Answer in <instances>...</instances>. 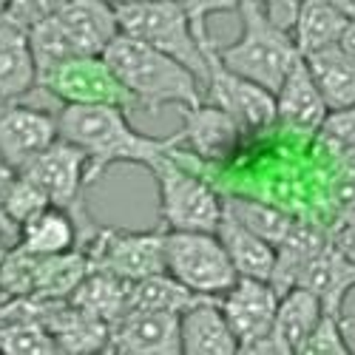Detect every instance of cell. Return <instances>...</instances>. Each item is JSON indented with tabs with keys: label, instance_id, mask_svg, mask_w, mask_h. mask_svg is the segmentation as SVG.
<instances>
[{
	"label": "cell",
	"instance_id": "38",
	"mask_svg": "<svg viewBox=\"0 0 355 355\" xmlns=\"http://www.w3.org/2000/svg\"><path fill=\"white\" fill-rule=\"evenodd\" d=\"M6 9H9V0H0V15H3Z\"/></svg>",
	"mask_w": 355,
	"mask_h": 355
},
{
	"label": "cell",
	"instance_id": "30",
	"mask_svg": "<svg viewBox=\"0 0 355 355\" xmlns=\"http://www.w3.org/2000/svg\"><path fill=\"white\" fill-rule=\"evenodd\" d=\"M318 131L324 142L333 148V154L347 157V162H355V105L344 111H330Z\"/></svg>",
	"mask_w": 355,
	"mask_h": 355
},
{
	"label": "cell",
	"instance_id": "4",
	"mask_svg": "<svg viewBox=\"0 0 355 355\" xmlns=\"http://www.w3.org/2000/svg\"><path fill=\"white\" fill-rule=\"evenodd\" d=\"M114 9L120 32L171 54L208 85V60L193 17L180 0H139V3H116Z\"/></svg>",
	"mask_w": 355,
	"mask_h": 355
},
{
	"label": "cell",
	"instance_id": "39",
	"mask_svg": "<svg viewBox=\"0 0 355 355\" xmlns=\"http://www.w3.org/2000/svg\"><path fill=\"white\" fill-rule=\"evenodd\" d=\"M111 3L116 6V3H139V0H111Z\"/></svg>",
	"mask_w": 355,
	"mask_h": 355
},
{
	"label": "cell",
	"instance_id": "27",
	"mask_svg": "<svg viewBox=\"0 0 355 355\" xmlns=\"http://www.w3.org/2000/svg\"><path fill=\"white\" fill-rule=\"evenodd\" d=\"M222 205H225V214H230L236 222H242L245 227H250L256 236L268 239L276 248L284 242V236L293 227V219L284 211L273 208V205H264L259 199L227 196V199H222Z\"/></svg>",
	"mask_w": 355,
	"mask_h": 355
},
{
	"label": "cell",
	"instance_id": "31",
	"mask_svg": "<svg viewBox=\"0 0 355 355\" xmlns=\"http://www.w3.org/2000/svg\"><path fill=\"white\" fill-rule=\"evenodd\" d=\"M69 3L71 0H9L6 15H12L17 23L32 28V26H37L54 15H60Z\"/></svg>",
	"mask_w": 355,
	"mask_h": 355
},
{
	"label": "cell",
	"instance_id": "6",
	"mask_svg": "<svg viewBox=\"0 0 355 355\" xmlns=\"http://www.w3.org/2000/svg\"><path fill=\"white\" fill-rule=\"evenodd\" d=\"M159 193V219L165 230H211L216 233L225 205L216 191L188 173L173 159V151L162 154L151 168Z\"/></svg>",
	"mask_w": 355,
	"mask_h": 355
},
{
	"label": "cell",
	"instance_id": "1",
	"mask_svg": "<svg viewBox=\"0 0 355 355\" xmlns=\"http://www.w3.org/2000/svg\"><path fill=\"white\" fill-rule=\"evenodd\" d=\"M60 137L83 148L88 157V185L114 165L151 168L162 154L182 145V134L151 137L128 123V108L108 103H66L57 114Z\"/></svg>",
	"mask_w": 355,
	"mask_h": 355
},
{
	"label": "cell",
	"instance_id": "28",
	"mask_svg": "<svg viewBox=\"0 0 355 355\" xmlns=\"http://www.w3.org/2000/svg\"><path fill=\"white\" fill-rule=\"evenodd\" d=\"M349 318L324 313L315 330L307 336V341L299 347V355H349Z\"/></svg>",
	"mask_w": 355,
	"mask_h": 355
},
{
	"label": "cell",
	"instance_id": "3",
	"mask_svg": "<svg viewBox=\"0 0 355 355\" xmlns=\"http://www.w3.org/2000/svg\"><path fill=\"white\" fill-rule=\"evenodd\" d=\"M236 12L242 15V35L227 46H216L219 60L276 94L293 63L302 57L293 32L279 26L259 0H239Z\"/></svg>",
	"mask_w": 355,
	"mask_h": 355
},
{
	"label": "cell",
	"instance_id": "13",
	"mask_svg": "<svg viewBox=\"0 0 355 355\" xmlns=\"http://www.w3.org/2000/svg\"><path fill=\"white\" fill-rule=\"evenodd\" d=\"M279 302L282 295L270 282L248 279V276H239L225 295H219V304L230 321L236 338H239V352L273 330Z\"/></svg>",
	"mask_w": 355,
	"mask_h": 355
},
{
	"label": "cell",
	"instance_id": "21",
	"mask_svg": "<svg viewBox=\"0 0 355 355\" xmlns=\"http://www.w3.org/2000/svg\"><path fill=\"white\" fill-rule=\"evenodd\" d=\"M327 245H330L327 230H321L313 222H293L284 242L276 248V270H273L270 284L279 290V295H284L290 287H295L299 273L307 268V261L313 256H318Z\"/></svg>",
	"mask_w": 355,
	"mask_h": 355
},
{
	"label": "cell",
	"instance_id": "35",
	"mask_svg": "<svg viewBox=\"0 0 355 355\" xmlns=\"http://www.w3.org/2000/svg\"><path fill=\"white\" fill-rule=\"evenodd\" d=\"M338 46H341V49H344L349 57H355V17H352V20H347V26H344V35H341Z\"/></svg>",
	"mask_w": 355,
	"mask_h": 355
},
{
	"label": "cell",
	"instance_id": "16",
	"mask_svg": "<svg viewBox=\"0 0 355 355\" xmlns=\"http://www.w3.org/2000/svg\"><path fill=\"white\" fill-rule=\"evenodd\" d=\"M37 88V63L32 54L28 26L12 15H0V97L3 103L23 100Z\"/></svg>",
	"mask_w": 355,
	"mask_h": 355
},
{
	"label": "cell",
	"instance_id": "8",
	"mask_svg": "<svg viewBox=\"0 0 355 355\" xmlns=\"http://www.w3.org/2000/svg\"><path fill=\"white\" fill-rule=\"evenodd\" d=\"M199 35V43H202V51H205V60H208V100L222 105L227 114L236 116L245 131H261L279 120V105H276V94L270 88L259 85L256 80L250 77H242L236 74L233 69H227L219 54H216V43L205 28H196Z\"/></svg>",
	"mask_w": 355,
	"mask_h": 355
},
{
	"label": "cell",
	"instance_id": "36",
	"mask_svg": "<svg viewBox=\"0 0 355 355\" xmlns=\"http://www.w3.org/2000/svg\"><path fill=\"white\" fill-rule=\"evenodd\" d=\"M327 3H333V6H336L341 15H347L349 20L355 17V0H327Z\"/></svg>",
	"mask_w": 355,
	"mask_h": 355
},
{
	"label": "cell",
	"instance_id": "22",
	"mask_svg": "<svg viewBox=\"0 0 355 355\" xmlns=\"http://www.w3.org/2000/svg\"><path fill=\"white\" fill-rule=\"evenodd\" d=\"M15 245L35 256H57L80 248V227L69 211L49 205L46 211H40L20 227Z\"/></svg>",
	"mask_w": 355,
	"mask_h": 355
},
{
	"label": "cell",
	"instance_id": "24",
	"mask_svg": "<svg viewBox=\"0 0 355 355\" xmlns=\"http://www.w3.org/2000/svg\"><path fill=\"white\" fill-rule=\"evenodd\" d=\"M347 20L349 17L341 15L327 0H304L299 15H295V23H293V40L302 54H313L318 49L338 46Z\"/></svg>",
	"mask_w": 355,
	"mask_h": 355
},
{
	"label": "cell",
	"instance_id": "19",
	"mask_svg": "<svg viewBox=\"0 0 355 355\" xmlns=\"http://www.w3.org/2000/svg\"><path fill=\"white\" fill-rule=\"evenodd\" d=\"M216 236L222 239L233 268L239 276L248 279H264L270 282L273 270H276V245H270L268 239L256 236L250 227H245L242 222H236L230 214L222 216Z\"/></svg>",
	"mask_w": 355,
	"mask_h": 355
},
{
	"label": "cell",
	"instance_id": "7",
	"mask_svg": "<svg viewBox=\"0 0 355 355\" xmlns=\"http://www.w3.org/2000/svg\"><path fill=\"white\" fill-rule=\"evenodd\" d=\"M165 273L199 295H225L239 273L211 230H165Z\"/></svg>",
	"mask_w": 355,
	"mask_h": 355
},
{
	"label": "cell",
	"instance_id": "17",
	"mask_svg": "<svg viewBox=\"0 0 355 355\" xmlns=\"http://www.w3.org/2000/svg\"><path fill=\"white\" fill-rule=\"evenodd\" d=\"M295 284L315 293L324 313L347 318L344 302H347V295L355 290V264L341 250H336L333 242H330L318 256H313L307 261V268L299 273V282Z\"/></svg>",
	"mask_w": 355,
	"mask_h": 355
},
{
	"label": "cell",
	"instance_id": "2",
	"mask_svg": "<svg viewBox=\"0 0 355 355\" xmlns=\"http://www.w3.org/2000/svg\"><path fill=\"white\" fill-rule=\"evenodd\" d=\"M103 57L145 114H157L165 105L205 103V83L188 66L125 32L111 40Z\"/></svg>",
	"mask_w": 355,
	"mask_h": 355
},
{
	"label": "cell",
	"instance_id": "5",
	"mask_svg": "<svg viewBox=\"0 0 355 355\" xmlns=\"http://www.w3.org/2000/svg\"><path fill=\"white\" fill-rule=\"evenodd\" d=\"M23 176H28L35 185L43 188V193L51 199V205L63 208L74 216L80 227V248L92 245L100 233V225L92 219L85 208V188H88V157L74 142L57 137L46 151H40L35 159H28L20 168Z\"/></svg>",
	"mask_w": 355,
	"mask_h": 355
},
{
	"label": "cell",
	"instance_id": "32",
	"mask_svg": "<svg viewBox=\"0 0 355 355\" xmlns=\"http://www.w3.org/2000/svg\"><path fill=\"white\" fill-rule=\"evenodd\" d=\"M15 176H17V168H12L3 157H0V236H6L12 242H17V233H20L17 225L6 214V193H9V185H12Z\"/></svg>",
	"mask_w": 355,
	"mask_h": 355
},
{
	"label": "cell",
	"instance_id": "37",
	"mask_svg": "<svg viewBox=\"0 0 355 355\" xmlns=\"http://www.w3.org/2000/svg\"><path fill=\"white\" fill-rule=\"evenodd\" d=\"M12 239H6V236H0V270H3V261H6V256H9V250H12Z\"/></svg>",
	"mask_w": 355,
	"mask_h": 355
},
{
	"label": "cell",
	"instance_id": "29",
	"mask_svg": "<svg viewBox=\"0 0 355 355\" xmlns=\"http://www.w3.org/2000/svg\"><path fill=\"white\" fill-rule=\"evenodd\" d=\"M49 205H51V199L43 193V188L35 185L28 176H23L17 171V176H15L12 185H9V193H6V214L17 225V230L28 219H32V216H37L40 211H46Z\"/></svg>",
	"mask_w": 355,
	"mask_h": 355
},
{
	"label": "cell",
	"instance_id": "12",
	"mask_svg": "<svg viewBox=\"0 0 355 355\" xmlns=\"http://www.w3.org/2000/svg\"><path fill=\"white\" fill-rule=\"evenodd\" d=\"M60 137L57 116L43 105H28L20 100L0 105V157L12 168H23L40 151Z\"/></svg>",
	"mask_w": 355,
	"mask_h": 355
},
{
	"label": "cell",
	"instance_id": "33",
	"mask_svg": "<svg viewBox=\"0 0 355 355\" xmlns=\"http://www.w3.org/2000/svg\"><path fill=\"white\" fill-rule=\"evenodd\" d=\"M180 3L191 12L193 26L202 28V26H208V17H211V15L236 9V6H239V0H180Z\"/></svg>",
	"mask_w": 355,
	"mask_h": 355
},
{
	"label": "cell",
	"instance_id": "25",
	"mask_svg": "<svg viewBox=\"0 0 355 355\" xmlns=\"http://www.w3.org/2000/svg\"><path fill=\"white\" fill-rule=\"evenodd\" d=\"M202 299H208V295L193 293L182 282H176L171 273H154L128 284V310H162L182 315L188 307H193Z\"/></svg>",
	"mask_w": 355,
	"mask_h": 355
},
{
	"label": "cell",
	"instance_id": "18",
	"mask_svg": "<svg viewBox=\"0 0 355 355\" xmlns=\"http://www.w3.org/2000/svg\"><path fill=\"white\" fill-rule=\"evenodd\" d=\"M276 105H279V120L293 128H304V131H318L324 116L330 114L327 103H324L321 88L315 85L307 60L299 57L287 71L284 83L276 92Z\"/></svg>",
	"mask_w": 355,
	"mask_h": 355
},
{
	"label": "cell",
	"instance_id": "9",
	"mask_svg": "<svg viewBox=\"0 0 355 355\" xmlns=\"http://www.w3.org/2000/svg\"><path fill=\"white\" fill-rule=\"evenodd\" d=\"M37 85L54 100L66 103H108L120 108H137L125 85L105 63L103 54L71 57L57 69L37 77Z\"/></svg>",
	"mask_w": 355,
	"mask_h": 355
},
{
	"label": "cell",
	"instance_id": "20",
	"mask_svg": "<svg viewBox=\"0 0 355 355\" xmlns=\"http://www.w3.org/2000/svg\"><path fill=\"white\" fill-rule=\"evenodd\" d=\"M302 57L307 60V69L321 88L330 111H344L355 105V57H349L341 46H327Z\"/></svg>",
	"mask_w": 355,
	"mask_h": 355
},
{
	"label": "cell",
	"instance_id": "26",
	"mask_svg": "<svg viewBox=\"0 0 355 355\" xmlns=\"http://www.w3.org/2000/svg\"><path fill=\"white\" fill-rule=\"evenodd\" d=\"M321 315H324V307L318 302V295L310 293L307 287L295 284L282 295L273 330L282 336V341L290 347L293 355H299V347L315 330V324L321 321Z\"/></svg>",
	"mask_w": 355,
	"mask_h": 355
},
{
	"label": "cell",
	"instance_id": "40",
	"mask_svg": "<svg viewBox=\"0 0 355 355\" xmlns=\"http://www.w3.org/2000/svg\"><path fill=\"white\" fill-rule=\"evenodd\" d=\"M0 105H3V97H0Z\"/></svg>",
	"mask_w": 355,
	"mask_h": 355
},
{
	"label": "cell",
	"instance_id": "10",
	"mask_svg": "<svg viewBox=\"0 0 355 355\" xmlns=\"http://www.w3.org/2000/svg\"><path fill=\"white\" fill-rule=\"evenodd\" d=\"M83 250L92 259V268L108 270L125 282L165 273V227L145 233L100 227L94 242Z\"/></svg>",
	"mask_w": 355,
	"mask_h": 355
},
{
	"label": "cell",
	"instance_id": "34",
	"mask_svg": "<svg viewBox=\"0 0 355 355\" xmlns=\"http://www.w3.org/2000/svg\"><path fill=\"white\" fill-rule=\"evenodd\" d=\"M330 242L355 264V225H338V230L330 236Z\"/></svg>",
	"mask_w": 355,
	"mask_h": 355
},
{
	"label": "cell",
	"instance_id": "15",
	"mask_svg": "<svg viewBox=\"0 0 355 355\" xmlns=\"http://www.w3.org/2000/svg\"><path fill=\"white\" fill-rule=\"evenodd\" d=\"M180 344H182V355L239 352V338H236L219 299H214V295L196 302L180 315Z\"/></svg>",
	"mask_w": 355,
	"mask_h": 355
},
{
	"label": "cell",
	"instance_id": "11",
	"mask_svg": "<svg viewBox=\"0 0 355 355\" xmlns=\"http://www.w3.org/2000/svg\"><path fill=\"white\" fill-rule=\"evenodd\" d=\"M105 349L120 355H182L180 315L162 310H128L108 324Z\"/></svg>",
	"mask_w": 355,
	"mask_h": 355
},
{
	"label": "cell",
	"instance_id": "14",
	"mask_svg": "<svg viewBox=\"0 0 355 355\" xmlns=\"http://www.w3.org/2000/svg\"><path fill=\"white\" fill-rule=\"evenodd\" d=\"M182 114V145L202 159H225L233 154V148L239 145L242 125L236 123V116L227 114L216 103H199V105H180Z\"/></svg>",
	"mask_w": 355,
	"mask_h": 355
},
{
	"label": "cell",
	"instance_id": "23",
	"mask_svg": "<svg viewBox=\"0 0 355 355\" xmlns=\"http://www.w3.org/2000/svg\"><path fill=\"white\" fill-rule=\"evenodd\" d=\"M88 273H92V259H88L83 248L57 253V256H40L32 299H40V302L69 299Z\"/></svg>",
	"mask_w": 355,
	"mask_h": 355
}]
</instances>
